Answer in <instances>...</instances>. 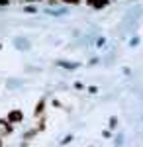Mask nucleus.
I'll return each mask as SVG.
<instances>
[{
    "mask_svg": "<svg viewBox=\"0 0 143 147\" xmlns=\"http://www.w3.org/2000/svg\"><path fill=\"white\" fill-rule=\"evenodd\" d=\"M51 2H53V0H51Z\"/></svg>",
    "mask_w": 143,
    "mask_h": 147,
    "instance_id": "6e6552de",
    "label": "nucleus"
},
{
    "mask_svg": "<svg viewBox=\"0 0 143 147\" xmlns=\"http://www.w3.org/2000/svg\"><path fill=\"white\" fill-rule=\"evenodd\" d=\"M28 2H33V0H28Z\"/></svg>",
    "mask_w": 143,
    "mask_h": 147,
    "instance_id": "423d86ee",
    "label": "nucleus"
},
{
    "mask_svg": "<svg viewBox=\"0 0 143 147\" xmlns=\"http://www.w3.org/2000/svg\"><path fill=\"white\" fill-rule=\"evenodd\" d=\"M0 145H2V141H0Z\"/></svg>",
    "mask_w": 143,
    "mask_h": 147,
    "instance_id": "0eeeda50",
    "label": "nucleus"
},
{
    "mask_svg": "<svg viewBox=\"0 0 143 147\" xmlns=\"http://www.w3.org/2000/svg\"><path fill=\"white\" fill-rule=\"evenodd\" d=\"M22 118H24V114L20 112V110H12V112L8 114V122H10V124H16V122H20Z\"/></svg>",
    "mask_w": 143,
    "mask_h": 147,
    "instance_id": "f257e3e1",
    "label": "nucleus"
},
{
    "mask_svg": "<svg viewBox=\"0 0 143 147\" xmlns=\"http://www.w3.org/2000/svg\"><path fill=\"white\" fill-rule=\"evenodd\" d=\"M65 4H80V0H63Z\"/></svg>",
    "mask_w": 143,
    "mask_h": 147,
    "instance_id": "20e7f679",
    "label": "nucleus"
},
{
    "mask_svg": "<svg viewBox=\"0 0 143 147\" xmlns=\"http://www.w3.org/2000/svg\"><path fill=\"white\" fill-rule=\"evenodd\" d=\"M88 4L92 8H106L108 6V0H88Z\"/></svg>",
    "mask_w": 143,
    "mask_h": 147,
    "instance_id": "f03ea898",
    "label": "nucleus"
},
{
    "mask_svg": "<svg viewBox=\"0 0 143 147\" xmlns=\"http://www.w3.org/2000/svg\"><path fill=\"white\" fill-rule=\"evenodd\" d=\"M43 106H45V102L41 100L39 104H37V110H35V114H41V112H43Z\"/></svg>",
    "mask_w": 143,
    "mask_h": 147,
    "instance_id": "7ed1b4c3",
    "label": "nucleus"
},
{
    "mask_svg": "<svg viewBox=\"0 0 143 147\" xmlns=\"http://www.w3.org/2000/svg\"><path fill=\"white\" fill-rule=\"evenodd\" d=\"M2 124H4V120H0V125H2Z\"/></svg>",
    "mask_w": 143,
    "mask_h": 147,
    "instance_id": "39448f33",
    "label": "nucleus"
}]
</instances>
